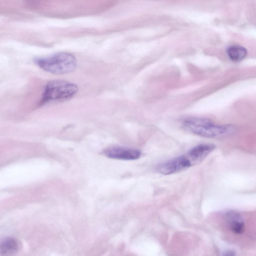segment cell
<instances>
[{"instance_id": "1", "label": "cell", "mask_w": 256, "mask_h": 256, "mask_svg": "<svg viewBox=\"0 0 256 256\" xmlns=\"http://www.w3.org/2000/svg\"><path fill=\"white\" fill-rule=\"evenodd\" d=\"M35 64L48 72L62 74L74 71L76 66V60L71 54L60 52L51 56L36 58Z\"/></svg>"}, {"instance_id": "2", "label": "cell", "mask_w": 256, "mask_h": 256, "mask_svg": "<svg viewBox=\"0 0 256 256\" xmlns=\"http://www.w3.org/2000/svg\"><path fill=\"white\" fill-rule=\"evenodd\" d=\"M184 127L188 131L200 136L214 138L230 134L234 130L230 125H218L205 118H192L183 122Z\"/></svg>"}, {"instance_id": "3", "label": "cell", "mask_w": 256, "mask_h": 256, "mask_svg": "<svg viewBox=\"0 0 256 256\" xmlns=\"http://www.w3.org/2000/svg\"><path fill=\"white\" fill-rule=\"evenodd\" d=\"M78 90L77 86L70 82L62 80L50 81L45 86L41 104L70 98Z\"/></svg>"}, {"instance_id": "4", "label": "cell", "mask_w": 256, "mask_h": 256, "mask_svg": "<svg viewBox=\"0 0 256 256\" xmlns=\"http://www.w3.org/2000/svg\"><path fill=\"white\" fill-rule=\"evenodd\" d=\"M192 166L186 155L180 156L159 164L157 171L163 174H170L185 170Z\"/></svg>"}, {"instance_id": "5", "label": "cell", "mask_w": 256, "mask_h": 256, "mask_svg": "<svg viewBox=\"0 0 256 256\" xmlns=\"http://www.w3.org/2000/svg\"><path fill=\"white\" fill-rule=\"evenodd\" d=\"M103 152L108 158L124 160H136L141 154L138 150L119 146L108 148L104 150Z\"/></svg>"}, {"instance_id": "6", "label": "cell", "mask_w": 256, "mask_h": 256, "mask_svg": "<svg viewBox=\"0 0 256 256\" xmlns=\"http://www.w3.org/2000/svg\"><path fill=\"white\" fill-rule=\"evenodd\" d=\"M214 148L213 144H202L192 148L186 156L194 166L203 160Z\"/></svg>"}, {"instance_id": "7", "label": "cell", "mask_w": 256, "mask_h": 256, "mask_svg": "<svg viewBox=\"0 0 256 256\" xmlns=\"http://www.w3.org/2000/svg\"><path fill=\"white\" fill-rule=\"evenodd\" d=\"M226 220L230 230L236 234H242L244 229L243 219L240 214L233 210L228 211L225 214Z\"/></svg>"}, {"instance_id": "8", "label": "cell", "mask_w": 256, "mask_h": 256, "mask_svg": "<svg viewBox=\"0 0 256 256\" xmlns=\"http://www.w3.org/2000/svg\"><path fill=\"white\" fill-rule=\"evenodd\" d=\"M20 242L15 238H8L0 242V253L3 255L14 254L20 250Z\"/></svg>"}, {"instance_id": "9", "label": "cell", "mask_w": 256, "mask_h": 256, "mask_svg": "<svg viewBox=\"0 0 256 256\" xmlns=\"http://www.w3.org/2000/svg\"><path fill=\"white\" fill-rule=\"evenodd\" d=\"M229 58L234 62H239L244 59L247 54V50L243 46H232L226 50Z\"/></svg>"}, {"instance_id": "10", "label": "cell", "mask_w": 256, "mask_h": 256, "mask_svg": "<svg viewBox=\"0 0 256 256\" xmlns=\"http://www.w3.org/2000/svg\"><path fill=\"white\" fill-rule=\"evenodd\" d=\"M222 255L224 256H234L235 255L234 252L232 250H227L224 252Z\"/></svg>"}]
</instances>
